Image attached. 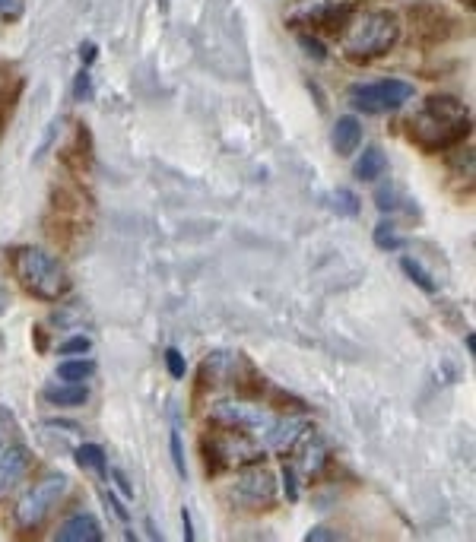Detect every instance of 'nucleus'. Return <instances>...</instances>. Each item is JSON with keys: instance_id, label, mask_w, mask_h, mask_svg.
Instances as JSON below:
<instances>
[{"instance_id": "obj_1", "label": "nucleus", "mask_w": 476, "mask_h": 542, "mask_svg": "<svg viewBox=\"0 0 476 542\" xmlns=\"http://www.w3.org/2000/svg\"><path fill=\"white\" fill-rule=\"evenodd\" d=\"M407 134L423 153H448L470 137V111L454 96H429L410 118Z\"/></svg>"}, {"instance_id": "obj_2", "label": "nucleus", "mask_w": 476, "mask_h": 542, "mask_svg": "<svg viewBox=\"0 0 476 542\" xmlns=\"http://www.w3.org/2000/svg\"><path fill=\"white\" fill-rule=\"evenodd\" d=\"M400 16L394 10H365L340 32V48L350 61H375L391 54L400 42Z\"/></svg>"}, {"instance_id": "obj_3", "label": "nucleus", "mask_w": 476, "mask_h": 542, "mask_svg": "<svg viewBox=\"0 0 476 542\" xmlns=\"http://www.w3.org/2000/svg\"><path fill=\"white\" fill-rule=\"evenodd\" d=\"M13 276L23 286L26 295L39 298V302H61L70 292V273L58 257L45 248H20L13 254Z\"/></svg>"}, {"instance_id": "obj_4", "label": "nucleus", "mask_w": 476, "mask_h": 542, "mask_svg": "<svg viewBox=\"0 0 476 542\" xmlns=\"http://www.w3.org/2000/svg\"><path fill=\"white\" fill-rule=\"evenodd\" d=\"M67 489H70V482L61 473H51V476L35 482L32 489L23 495V501L16 504V530H23V533L39 530L42 523L54 514V508L61 504Z\"/></svg>"}, {"instance_id": "obj_5", "label": "nucleus", "mask_w": 476, "mask_h": 542, "mask_svg": "<svg viewBox=\"0 0 476 542\" xmlns=\"http://www.w3.org/2000/svg\"><path fill=\"white\" fill-rule=\"evenodd\" d=\"M407 20H410V32H413V42L419 48H438L451 42L457 35V23L451 10L438 0H413L410 10H407Z\"/></svg>"}, {"instance_id": "obj_6", "label": "nucleus", "mask_w": 476, "mask_h": 542, "mask_svg": "<svg viewBox=\"0 0 476 542\" xmlns=\"http://www.w3.org/2000/svg\"><path fill=\"white\" fill-rule=\"evenodd\" d=\"M413 99V83L407 80H378V83H356L350 86V105L362 115H388L404 108Z\"/></svg>"}, {"instance_id": "obj_7", "label": "nucleus", "mask_w": 476, "mask_h": 542, "mask_svg": "<svg viewBox=\"0 0 476 542\" xmlns=\"http://www.w3.org/2000/svg\"><path fill=\"white\" fill-rule=\"evenodd\" d=\"M356 4L353 0H315L311 7H302L289 16L292 29H311L324 35H340L346 23L353 20Z\"/></svg>"}, {"instance_id": "obj_8", "label": "nucleus", "mask_w": 476, "mask_h": 542, "mask_svg": "<svg viewBox=\"0 0 476 542\" xmlns=\"http://www.w3.org/2000/svg\"><path fill=\"white\" fill-rule=\"evenodd\" d=\"M232 498L238 504H245L248 511H267L273 508V501H277V476H273L267 466L245 463V470L235 479Z\"/></svg>"}, {"instance_id": "obj_9", "label": "nucleus", "mask_w": 476, "mask_h": 542, "mask_svg": "<svg viewBox=\"0 0 476 542\" xmlns=\"http://www.w3.org/2000/svg\"><path fill=\"white\" fill-rule=\"evenodd\" d=\"M210 422L219 425H235V428H245L248 435L254 438H267L270 428L277 425V416L264 413L261 406H245V403H216L210 409Z\"/></svg>"}, {"instance_id": "obj_10", "label": "nucleus", "mask_w": 476, "mask_h": 542, "mask_svg": "<svg viewBox=\"0 0 476 542\" xmlns=\"http://www.w3.org/2000/svg\"><path fill=\"white\" fill-rule=\"evenodd\" d=\"M93 156H96V146H93V130L89 124H77L73 127V140L61 149V162L64 168H70L73 175H86L93 168Z\"/></svg>"}, {"instance_id": "obj_11", "label": "nucleus", "mask_w": 476, "mask_h": 542, "mask_svg": "<svg viewBox=\"0 0 476 542\" xmlns=\"http://www.w3.org/2000/svg\"><path fill=\"white\" fill-rule=\"evenodd\" d=\"M32 466V451L26 444H13L7 451H0V501H4Z\"/></svg>"}, {"instance_id": "obj_12", "label": "nucleus", "mask_w": 476, "mask_h": 542, "mask_svg": "<svg viewBox=\"0 0 476 542\" xmlns=\"http://www.w3.org/2000/svg\"><path fill=\"white\" fill-rule=\"evenodd\" d=\"M289 454H296L299 457V466L302 470L315 479V476H321V470L327 466V447H324V441H321V435L315 432V428H302L299 432V438H296V444L289 447Z\"/></svg>"}, {"instance_id": "obj_13", "label": "nucleus", "mask_w": 476, "mask_h": 542, "mask_svg": "<svg viewBox=\"0 0 476 542\" xmlns=\"http://www.w3.org/2000/svg\"><path fill=\"white\" fill-rule=\"evenodd\" d=\"M232 387H235V394L254 403V400H261L264 397V390H267V378L261 375L258 368H254L251 359H245V355H235V362H232Z\"/></svg>"}, {"instance_id": "obj_14", "label": "nucleus", "mask_w": 476, "mask_h": 542, "mask_svg": "<svg viewBox=\"0 0 476 542\" xmlns=\"http://www.w3.org/2000/svg\"><path fill=\"white\" fill-rule=\"evenodd\" d=\"M54 539L58 542H102L105 533H102V523L93 514H73L61 523Z\"/></svg>"}, {"instance_id": "obj_15", "label": "nucleus", "mask_w": 476, "mask_h": 542, "mask_svg": "<svg viewBox=\"0 0 476 542\" xmlns=\"http://www.w3.org/2000/svg\"><path fill=\"white\" fill-rule=\"evenodd\" d=\"M362 143V121L356 115H343L334 124V149L337 156H353Z\"/></svg>"}, {"instance_id": "obj_16", "label": "nucleus", "mask_w": 476, "mask_h": 542, "mask_svg": "<svg viewBox=\"0 0 476 542\" xmlns=\"http://www.w3.org/2000/svg\"><path fill=\"white\" fill-rule=\"evenodd\" d=\"M42 397H45V403H51V406H64V409H73V406H83L86 400H89V390L83 387V384H48L45 390H42Z\"/></svg>"}, {"instance_id": "obj_17", "label": "nucleus", "mask_w": 476, "mask_h": 542, "mask_svg": "<svg viewBox=\"0 0 476 542\" xmlns=\"http://www.w3.org/2000/svg\"><path fill=\"white\" fill-rule=\"evenodd\" d=\"M384 172H388V156H384V149L369 146L356 162V178L359 181H378Z\"/></svg>"}, {"instance_id": "obj_18", "label": "nucleus", "mask_w": 476, "mask_h": 542, "mask_svg": "<svg viewBox=\"0 0 476 542\" xmlns=\"http://www.w3.org/2000/svg\"><path fill=\"white\" fill-rule=\"evenodd\" d=\"M96 375V362L93 359H67L58 365V378L67 384H83Z\"/></svg>"}, {"instance_id": "obj_19", "label": "nucleus", "mask_w": 476, "mask_h": 542, "mask_svg": "<svg viewBox=\"0 0 476 542\" xmlns=\"http://www.w3.org/2000/svg\"><path fill=\"white\" fill-rule=\"evenodd\" d=\"M77 463H80V470H93L99 476H108V457L99 444H83L77 447Z\"/></svg>"}, {"instance_id": "obj_20", "label": "nucleus", "mask_w": 476, "mask_h": 542, "mask_svg": "<svg viewBox=\"0 0 476 542\" xmlns=\"http://www.w3.org/2000/svg\"><path fill=\"white\" fill-rule=\"evenodd\" d=\"M400 270H404L410 279H413V283L419 286V289H423L426 295H435L438 292V283H435V276L423 267V264H419V260H413V257H404V260H400Z\"/></svg>"}, {"instance_id": "obj_21", "label": "nucleus", "mask_w": 476, "mask_h": 542, "mask_svg": "<svg viewBox=\"0 0 476 542\" xmlns=\"http://www.w3.org/2000/svg\"><path fill=\"white\" fill-rule=\"evenodd\" d=\"M331 207L340 213V216H359L362 213V200L353 194V191H346V188H337L334 194H331Z\"/></svg>"}, {"instance_id": "obj_22", "label": "nucleus", "mask_w": 476, "mask_h": 542, "mask_svg": "<svg viewBox=\"0 0 476 542\" xmlns=\"http://www.w3.org/2000/svg\"><path fill=\"white\" fill-rule=\"evenodd\" d=\"M372 238H375V245H378L381 251H400V248H404V238L397 235L394 222H378Z\"/></svg>"}, {"instance_id": "obj_23", "label": "nucleus", "mask_w": 476, "mask_h": 542, "mask_svg": "<svg viewBox=\"0 0 476 542\" xmlns=\"http://www.w3.org/2000/svg\"><path fill=\"white\" fill-rule=\"evenodd\" d=\"M166 368H169V375H172L175 381H185L188 362H185V355H181V349H175V346L166 349Z\"/></svg>"}, {"instance_id": "obj_24", "label": "nucleus", "mask_w": 476, "mask_h": 542, "mask_svg": "<svg viewBox=\"0 0 476 542\" xmlns=\"http://www.w3.org/2000/svg\"><path fill=\"white\" fill-rule=\"evenodd\" d=\"M273 406H277L280 413H308V403H305V400L292 397V394H283V390H277V394H273Z\"/></svg>"}, {"instance_id": "obj_25", "label": "nucleus", "mask_w": 476, "mask_h": 542, "mask_svg": "<svg viewBox=\"0 0 476 542\" xmlns=\"http://www.w3.org/2000/svg\"><path fill=\"white\" fill-rule=\"evenodd\" d=\"M169 451H172V463H175L178 476L185 479L188 476V463H185V447H181V435L178 432L169 435Z\"/></svg>"}, {"instance_id": "obj_26", "label": "nucleus", "mask_w": 476, "mask_h": 542, "mask_svg": "<svg viewBox=\"0 0 476 542\" xmlns=\"http://www.w3.org/2000/svg\"><path fill=\"white\" fill-rule=\"evenodd\" d=\"M375 200H378V210H397V188L388 181V184H381V188L375 191Z\"/></svg>"}, {"instance_id": "obj_27", "label": "nucleus", "mask_w": 476, "mask_h": 542, "mask_svg": "<svg viewBox=\"0 0 476 542\" xmlns=\"http://www.w3.org/2000/svg\"><path fill=\"white\" fill-rule=\"evenodd\" d=\"M89 96H93V77H89V70L83 67V70L77 73V83H73V99L86 102Z\"/></svg>"}, {"instance_id": "obj_28", "label": "nucleus", "mask_w": 476, "mask_h": 542, "mask_svg": "<svg viewBox=\"0 0 476 542\" xmlns=\"http://www.w3.org/2000/svg\"><path fill=\"white\" fill-rule=\"evenodd\" d=\"M89 349H93V340H89V336H83V333L70 336L67 343H61V355H83V352H89Z\"/></svg>"}, {"instance_id": "obj_29", "label": "nucleus", "mask_w": 476, "mask_h": 542, "mask_svg": "<svg viewBox=\"0 0 476 542\" xmlns=\"http://www.w3.org/2000/svg\"><path fill=\"white\" fill-rule=\"evenodd\" d=\"M26 10V0H0V20L4 23H16Z\"/></svg>"}, {"instance_id": "obj_30", "label": "nucleus", "mask_w": 476, "mask_h": 542, "mask_svg": "<svg viewBox=\"0 0 476 542\" xmlns=\"http://www.w3.org/2000/svg\"><path fill=\"white\" fill-rule=\"evenodd\" d=\"M299 45L305 48V54H308V58H315V61H324L327 58V51H324V45L315 39V35H308V32H302L299 35Z\"/></svg>"}, {"instance_id": "obj_31", "label": "nucleus", "mask_w": 476, "mask_h": 542, "mask_svg": "<svg viewBox=\"0 0 476 542\" xmlns=\"http://www.w3.org/2000/svg\"><path fill=\"white\" fill-rule=\"evenodd\" d=\"M283 489L289 501H299V482H296V466H286L283 470Z\"/></svg>"}, {"instance_id": "obj_32", "label": "nucleus", "mask_w": 476, "mask_h": 542, "mask_svg": "<svg viewBox=\"0 0 476 542\" xmlns=\"http://www.w3.org/2000/svg\"><path fill=\"white\" fill-rule=\"evenodd\" d=\"M337 539H340V533L327 530V527H315V530L305 533V542H337Z\"/></svg>"}, {"instance_id": "obj_33", "label": "nucleus", "mask_w": 476, "mask_h": 542, "mask_svg": "<svg viewBox=\"0 0 476 542\" xmlns=\"http://www.w3.org/2000/svg\"><path fill=\"white\" fill-rule=\"evenodd\" d=\"M96 58H99V48H96L93 42H83V45H80V61H83V67H89Z\"/></svg>"}, {"instance_id": "obj_34", "label": "nucleus", "mask_w": 476, "mask_h": 542, "mask_svg": "<svg viewBox=\"0 0 476 542\" xmlns=\"http://www.w3.org/2000/svg\"><path fill=\"white\" fill-rule=\"evenodd\" d=\"M32 336H35V349L45 355V352H48V330H45L42 324H35V327H32Z\"/></svg>"}, {"instance_id": "obj_35", "label": "nucleus", "mask_w": 476, "mask_h": 542, "mask_svg": "<svg viewBox=\"0 0 476 542\" xmlns=\"http://www.w3.org/2000/svg\"><path fill=\"white\" fill-rule=\"evenodd\" d=\"M102 498L108 501V508H112V511H115V514L121 517V520H127V517H131V514H127V508H124V504H121V501H118V498H115L112 492H102Z\"/></svg>"}, {"instance_id": "obj_36", "label": "nucleus", "mask_w": 476, "mask_h": 542, "mask_svg": "<svg viewBox=\"0 0 476 542\" xmlns=\"http://www.w3.org/2000/svg\"><path fill=\"white\" fill-rule=\"evenodd\" d=\"M181 527H185V539L191 542V539H194V523H191V511H188V508L181 511Z\"/></svg>"}, {"instance_id": "obj_37", "label": "nucleus", "mask_w": 476, "mask_h": 542, "mask_svg": "<svg viewBox=\"0 0 476 542\" xmlns=\"http://www.w3.org/2000/svg\"><path fill=\"white\" fill-rule=\"evenodd\" d=\"M112 476H115V482H118V489H121V492H124L127 498H131V495H134V489H131V485H127V479H124V476H121L118 470H115Z\"/></svg>"}, {"instance_id": "obj_38", "label": "nucleus", "mask_w": 476, "mask_h": 542, "mask_svg": "<svg viewBox=\"0 0 476 542\" xmlns=\"http://www.w3.org/2000/svg\"><path fill=\"white\" fill-rule=\"evenodd\" d=\"M464 343H467V352H470V355H476V336H473V333H467V336H464Z\"/></svg>"}, {"instance_id": "obj_39", "label": "nucleus", "mask_w": 476, "mask_h": 542, "mask_svg": "<svg viewBox=\"0 0 476 542\" xmlns=\"http://www.w3.org/2000/svg\"><path fill=\"white\" fill-rule=\"evenodd\" d=\"M461 4H464L467 10H473V4H476V0H461Z\"/></svg>"}, {"instance_id": "obj_40", "label": "nucleus", "mask_w": 476, "mask_h": 542, "mask_svg": "<svg viewBox=\"0 0 476 542\" xmlns=\"http://www.w3.org/2000/svg\"><path fill=\"white\" fill-rule=\"evenodd\" d=\"M0 127H4V115H0Z\"/></svg>"}]
</instances>
